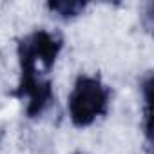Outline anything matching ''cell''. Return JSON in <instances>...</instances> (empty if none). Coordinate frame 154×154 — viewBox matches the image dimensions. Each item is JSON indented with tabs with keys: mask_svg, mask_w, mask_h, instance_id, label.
<instances>
[{
	"mask_svg": "<svg viewBox=\"0 0 154 154\" xmlns=\"http://www.w3.org/2000/svg\"><path fill=\"white\" fill-rule=\"evenodd\" d=\"M13 94L22 100L26 98V114L29 118L42 116L54 102L53 84L49 78H20V84Z\"/></svg>",
	"mask_w": 154,
	"mask_h": 154,
	"instance_id": "3957f363",
	"label": "cell"
},
{
	"mask_svg": "<svg viewBox=\"0 0 154 154\" xmlns=\"http://www.w3.org/2000/svg\"><path fill=\"white\" fill-rule=\"evenodd\" d=\"M85 6H87L85 2H76V0H62V2H49L47 4V8L53 13H56V17L62 20H69V18L82 15Z\"/></svg>",
	"mask_w": 154,
	"mask_h": 154,
	"instance_id": "277c9868",
	"label": "cell"
},
{
	"mask_svg": "<svg viewBox=\"0 0 154 154\" xmlns=\"http://www.w3.org/2000/svg\"><path fill=\"white\" fill-rule=\"evenodd\" d=\"M62 45V36L45 29H36L24 36L18 44L20 78H47Z\"/></svg>",
	"mask_w": 154,
	"mask_h": 154,
	"instance_id": "7a4b0ae2",
	"label": "cell"
},
{
	"mask_svg": "<svg viewBox=\"0 0 154 154\" xmlns=\"http://www.w3.org/2000/svg\"><path fill=\"white\" fill-rule=\"evenodd\" d=\"M2 136H4V132H2V131H0V141H2Z\"/></svg>",
	"mask_w": 154,
	"mask_h": 154,
	"instance_id": "5b68a950",
	"label": "cell"
},
{
	"mask_svg": "<svg viewBox=\"0 0 154 154\" xmlns=\"http://www.w3.org/2000/svg\"><path fill=\"white\" fill-rule=\"evenodd\" d=\"M111 89L98 78V76L82 74L78 76L69 100V118L74 127H89L109 109Z\"/></svg>",
	"mask_w": 154,
	"mask_h": 154,
	"instance_id": "6da1fadb",
	"label": "cell"
}]
</instances>
